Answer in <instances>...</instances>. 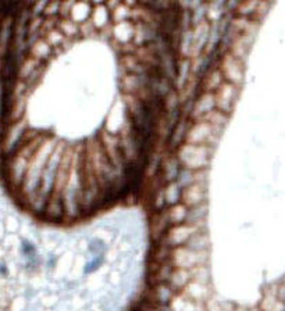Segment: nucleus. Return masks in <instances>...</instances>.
Returning <instances> with one entry per match:
<instances>
[{
	"mask_svg": "<svg viewBox=\"0 0 285 311\" xmlns=\"http://www.w3.org/2000/svg\"><path fill=\"white\" fill-rule=\"evenodd\" d=\"M209 251H193L185 246H181L171 251V263L174 268L193 270L198 265L207 264Z\"/></svg>",
	"mask_w": 285,
	"mask_h": 311,
	"instance_id": "3",
	"label": "nucleus"
},
{
	"mask_svg": "<svg viewBox=\"0 0 285 311\" xmlns=\"http://www.w3.org/2000/svg\"><path fill=\"white\" fill-rule=\"evenodd\" d=\"M88 253H91L92 256H100V254H106L107 253V245L105 240L99 238L91 239L88 242Z\"/></svg>",
	"mask_w": 285,
	"mask_h": 311,
	"instance_id": "32",
	"label": "nucleus"
},
{
	"mask_svg": "<svg viewBox=\"0 0 285 311\" xmlns=\"http://www.w3.org/2000/svg\"><path fill=\"white\" fill-rule=\"evenodd\" d=\"M57 299H59V296L57 295H54V293H49L45 299L42 300V304L45 307H49V309H52L53 306L57 303Z\"/></svg>",
	"mask_w": 285,
	"mask_h": 311,
	"instance_id": "37",
	"label": "nucleus"
},
{
	"mask_svg": "<svg viewBox=\"0 0 285 311\" xmlns=\"http://www.w3.org/2000/svg\"><path fill=\"white\" fill-rule=\"evenodd\" d=\"M152 311H161V310H158H158H152Z\"/></svg>",
	"mask_w": 285,
	"mask_h": 311,
	"instance_id": "40",
	"label": "nucleus"
},
{
	"mask_svg": "<svg viewBox=\"0 0 285 311\" xmlns=\"http://www.w3.org/2000/svg\"><path fill=\"white\" fill-rule=\"evenodd\" d=\"M43 38L48 41V43L52 46L53 49H59V47H63L65 46L67 42H70V39L64 35L63 32L60 31V28L56 25L53 30H49L43 33Z\"/></svg>",
	"mask_w": 285,
	"mask_h": 311,
	"instance_id": "25",
	"label": "nucleus"
},
{
	"mask_svg": "<svg viewBox=\"0 0 285 311\" xmlns=\"http://www.w3.org/2000/svg\"><path fill=\"white\" fill-rule=\"evenodd\" d=\"M28 123L22 118L21 121H17L14 124H10L6 126L3 139H1V152L3 155L11 157L17 152L18 146L21 143V139L28 131Z\"/></svg>",
	"mask_w": 285,
	"mask_h": 311,
	"instance_id": "4",
	"label": "nucleus"
},
{
	"mask_svg": "<svg viewBox=\"0 0 285 311\" xmlns=\"http://www.w3.org/2000/svg\"><path fill=\"white\" fill-rule=\"evenodd\" d=\"M220 71L225 82L233 83L235 86H241L243 82V62L234 57L231 53H225L222 56Z\"/></svg>",
	"mask_w": 285,
	"mask_h": 311,
	"instance_id": "8",
	"label": "nucleus"
},
{
	"mask_svg": "<svg viewBox=\"0 0 285 311\" xmlns=\"http://www.w3.org/2000/svg\"><path fill=\"white\" fill-rule=\"evenodd\" d=\"M0 272H1V274H6V272H7V268H6V265H4V264H1V265H0Z\"/></svg>",
	"mask_w": 285,
	"mask_h": 311,
	"instance_id": "39",
	"label": "nucleus"
},
{
	"mask_svg": "<svg viewBox=\"0 0 285 311\" xmlns=\"http://www.w3.org/2000/svg\"><path fill=\"white\" fill-rule=\"evenodd\" d=\"M113 36L118 45L124 46L128 43H132L135 38V22L134 21H123L114 24L113 27Z\"/></svg>",
	"mask_w": 285,
	"mask_h": 311,
	"instance_id": "12",
	"label": "nucleus"
},
{
	"mask_svg": "<svg viewBox=\"0 0 285 311\" xmlns=\"http://www.w3.org/2000/svg\"><path fill=\"white\" fill-rule=\"evenodd\" d=\"M252 35H239L235 41L231 43V50L230 53L234 57H237L239 62H245L248 54H249V47L252 42Z\"/></svg>",
	"mask_w": 285,
	"mask_h": 311,
	"instance_id": "17",
	"label": "nucleus"
},
{
	"mask_svg": "<svg viewBox=\"0 0 285 311\" xmlns=\"http://www.w3.org/2000/svg\"><path fill=\"white\" fill-rule=\"evenodd\" d=\"M106 260V254H100V256H94L91 260H88L86 263H85V267H84V274H88V275H91V274H94L96 271H99V268L103 265V263H105Z\"/></svg>",
	"mask_w": 285,
	"mask_h": 311,
	"instance_id": "34",
	"label": "nucleus"
},
{
	"mask_svg": "<svg viewBox=\"0 0 285 311\" xmlns=\"http://www.w3.org/2000/svg\"><path fill=\"white\" fill-rule=\"evenodd\" d=\"M213 110H216V96L214 93L205 92L199 96L198 100H195L192 110H190V117L193 121H199L205 115L211 113Z\"/></svg>",
	"mask_w": 285,
	"mask_h": 311,
	"instance_id": "10",
	"label": "nucleus"
},
{
	"mask_svg": "<svg viewBox=\"0 0 285 311\" xmlns=\"http://www.w3.org/2000/svg\"><path fill=\"white\" fill-rule=\"evenodd\" d=\"M30 161H31L30 158L20 155H13L11 157H7V179L11 187H16V189L21 187L30 167Z\"/></svg>",
	"mask_w": 285,
	"mask_h": 311,
	"instance_id": "6",
	"label": "nucleus"
},
{
	"mask_svg": "<svg viewBox=\"0 0 285 311\" xmlns=\"http://www.w3.org/2000/svg\"><path fill=\"white\" fill-rule=\"evenodd\" d=\"M178 166H180V161L178 158H169L164 164V172H166V178L169 181H173V179H178L180 176V170H178Z\"/></svg>",
	"mask_w": 285,
	"mask_h": 311,
	"instance_id": "33",
	"label": "nucleus"
},
{
	"mask_svg": "<svg viewBox=\"0 0 285 311\" xmlns=\"http://www.w3.org/2000/svg\"><path fill=\"white\" fill-rule=\"evenodd\" d=\"M57 27L60 28V31L63 32L68 39L74 38V36H77L79 32L82 31L81 27H79L77 22H74V21L71 20V18H62V20H57Z\"/></svg>",
	"mask_w": 285,
	"mask_h": 311,
	"instance_id": "30",
	"label": "nucleus"
},
{
	"mask_svg": "<svg viewBox=\"0 0 285 311\" xmlns=\"http://www.w3.org/2000/svg\"><path fill=\"white\" fill-rule=\"evenodd\" d=\"M225 82L222 73L220 70H213L210 73L207 74V77L205 78V82H203V88L206 92L209 93H214L222 83Z\"/></svg>",
	"mask_w": 285,
	"mask_h": 311,
	"instance_id": "27",
	"label": "nucleus"
},
{
	"mask_svg": "<svg viewBox=\"0 0 285 311\" xmlns=\"http://www.w3.org/2000/svg\"><path fill=\"white\" fill-rule=\"evenodd\" d=\"M94 4L89 3H70V11H68V18L77 22L78 25H84L88 22V20H91L92 16V9Z\"/></svg>",
	"mask_w": 285,
	"mask_h": 311,
	"instance_id": "16",
	"label": "nucleus"
},
{
	"mask_svg": "<svg viewBox=\"0 0 285 311\" xmlns=\"http://www.w3.org/2000/svg\"><path fill=\"white\" fill-rule=\"evenodd\" d=\"M262 3H254V1H248V3H241L239 4V10H242L241 13L243 14V17H246L248 14H252V13H257V7L260 6Z\"/></svg>",
	"mask_w": 285,
	"mask_h": 311,
	"instance_id": "36",
	"label": "nucleus"
},
{
	"mask_svg": "<svg viewBox=\"0 0 285 311\" xmlns=\"http://www.w3.org/2000/svg\"><path fill=\"white\" fill-rule=\"evenodd\" d=\"M94 10H92V16H91V24L94 28H99L103 30L106 27H109V21H110V11L106 9V4H94Z\"/></svg>",
	"mask_w": 285,
	"mask_h": 311,
	"instance_id": "22",
	"label": "nucleus"
},
{
	"mask_svg": "<svg viewBox=\"0 0 285 311\" xmlns=\"http://www.w3.org/2000/svg\"><path fill=\"white\" fill-rule=\"evenodd\" d=\"M222 132L217 131L214 126L205 121H195V124L190 126L185 134V143L195 146H209L214 149Z\"/></svg>",
	"mask_w": 285,
	"mask_h": 311,
	"instance_id": "2",
	"label": "nucleus"
},
{
	"mask_svg": "<svg viewBox=\"0 0 285 311\" xmlns=\"http://www.w3.org/2000/svg\"><path fill=\"white\" fill-rule=\"evenodd\" d=\"M170 311H207V306L188 299L182 293H177L170 301Z\"/></svg>",
	"mask_w": 285,
	"mask_h": 311,
	"instance_id": "14",
	"label": "nucleus"
},
{
	"mask_svg": "<svg viewBox=\"0 0 285 311\" xmlns=\"http://www.w3.org/2000/svg\"><path fill=\"white\" fill-rule=\"evenodd\" d=\"M123 277H124V274L123 272H120L116 268H111V270L109 271V274H107V283L110 285V286H118V285H121V282H123Z\"/></svg>",
	"mask_w": 285,
	"mask_h": 311,
	"instance_id": "35",
	"label": "nucleus"
},
{
	"mask_svg": "<svg viewBox=\"0 0 285 311\" xmlns=\"http://www.w3.org/2000/svg\"><path fill=\"white\" fill-rule=\"evenodd\" d=\"M193 280V275H192V271L190 270H182V268H175L171 278H170V285L174 291L177 293L182 292L190 282Z\"/></svg>",
	"mask_w": 285,
	"mask_h": 311,
	"instance_id": "20",
	"label": "nucleus"
},
{
	"mask_svg": "<svg viewBox=\"0 0 285 311\" xmlns=\"http://www.w3.org/2000/svg\"><path fill=\"white\" fill-rule=\"evenodd\" d=\"M206 197H207L206 184H192V185L182 187L181 200L188 208L196 207V206L207 203Z\"/></svg>",
	"mask_w": 285,
	"mask_h": 311,
	"instance_id": "9",
	"label": "nucleus"
},
{
	"mask_svg": "<svg viewBox=\"0 0 285 311\" xmlns=\"http://www.w3.org/2000/svg\"><path fill=\"white\" fill-rule=\"evenodd\" d=\"M256 21L249 20L248 17H238L235 18L233 22V27L239 32V35H252L253 36L254 32L259 30V24H254Z\"/></svg>",
	"mask_w": 285,
	"mask_h": 311,
	"instance_id": "26",
	"label": "nucleus"
},
{
	"mask_svg": "<svg viewBox=\"0 0 285 311\" xmlns=\"http://www.w3.org/2000/svg\"><path fill=\"white\" fill-rule=\"evenodd\" d=\"M193 32V52L192 57H195L198 53H201L205 45H207V41L210 38V22L201 21L196 24V27L192 30Z\"/></svg>",
	"mask_w": 285,
	"mask_h": 311,
	"instance_id": "13",
	"label": "nucleus"
},
{
	"mask_svg": "<svg viewBox=\"0 0 285 311\" xmlns=\"http://www.w3.org/2000/svg\"><path fill=\"white\" fill-rule=\"evenodd\" d=\"M222 11H220V10H207V18H209V20L210 21H216V20H219V18H220V17H222Z\"/></svg>",
	"mask_w": 285,
	"mask_h": 311,
	"instance_id": "38",
	"label": "nucleus"
},
{
	"mask_svg": "<svg viewBox=\"0 0 285 311\" xmlns=\"http://www.w3.org/2000/svg\"><path fill=\"white\" fill-rule=\"evenodd\" d=\"M184 296H187L188 299L193 301H198V303H203L207 306V303L211 299V289L209 285L206 283H199V282H195L192 280L190 285L184 289L182 292Z\"/></svg>",
	"mask_w": 285,
	"mask_h": 311,
	"instance_id": "11",
	"label": "nucleus"
},
{
	"mask_svg": "<svg viewBox=\"0 0 285 311\" xmlns=\"http://www.w3.org/2000/svg\"><path fill=\"white\" fill-rule=\"evenodd\" d=\"M213 152L214 149H211L209 146H195L185 143L178 149L177 158L185 170L201 171V170H206V167L209 166Z\"/></svg>",
	"mask_w": 285,
	"mask_h": 311,
	"instance_id": "1",
	"label": "nucleus"
},
{
	"mask_svg": "<svg viewBox=\"0 0 285 311\" xmlns=\"http://www.w3.org/2000/svg\"><path fill=\"white\" fill-rule=\"evenodd\" d=\"M152 295H153V300L156 301L158 307H160V306H169L170 301L177 295V292L171 288L170 283H158L152 289Z\"/></svg>",
	"mask_w": 285,
	"mask_h": 311,
	"instance_id": "18",
	"label": "nucleus"
},
{
	"mask_svg": "<svg viewBox=\"0 0 285 311\" xmlns=\"http://www.w3.org/2000/svg\"><path fill=\"white\" fill-rule=\"evenodd\" d=\"M206 218H207V203L190 207L188 211L187 224L193 225L201 231H206Z\"/></svg>",
	"mask_w": 285,
	"mask_h": 311,
	"instance_id": "19",
	"label": "nucleus"
},
{
	"mask_svg": "<svg viewBox=\"0 0 285 311\" xmlns=\"http://www.w3.org/2000/svg\"><path fill=\"white\" fill-rule=\"evenodd\" d=\"M53 54H54V49L48 43V41L43 36L38 38L32 45H30V54L28 56H31L39 62H46L52 59Z\"/></svg>",
	"mask_w": 285,
	"mask_h": 311,
	"instance_id": "15",
	"label": "nucleus"
},
{
	"mask_svg": "<svg viewBox=\"0 0 285 311\" xmlns=\"http://www.w3.org/2000/svg\"><path fill=\"white\" fill-rule=\"evenodd\" d=\"M199 231L201 229L190 225V224H181V225L171 227L163 238V245H166L170 249H177L181 246H185L188 243V240Z\"/></svg>",
	"mask_w": 285,
	"mask_h": 311,
	"instance_id": "5",
	"label": "nucleus"
},
{
	"mask_svg": "<svg viewBox=\"0 0 285 311\" xmlns=\"http://www.w3.org/2000/svg\"><path fill=\"white\" fill-rule=\"evenodd\" d=\"M45 62H39L36 59H33L31 56H27L20 64L18 67V71H17V79L18 81H27L32 74L35 73L36 70L42 68Z\"/></svg>",
	"mask_w": 285,
	"mask_h": 311,
	"instance_id": "21",
	"label": "nucleus"
},
{
	"mask_svg": "<svg viewBox=\"0 0 285 311\" xmlns=\"http://www.w3.org/2000/svg\"><path fill=\"white\" fill-rule=\"evenodd\" d=\"M214 96H216V109L228 115L234 110L237 100L239 97V86L224 82L214 92Z\"/></svg>",
	"mask_w": 285,
	"mask_h": 311,
	"instance_id": "7",
	"label": "nucleus"
},
{
	"mask_svg": "<svg viewBox=\"0 0 285 311\" xmlns=\"http://www.w3.org/2000/svg\"><path fill=\"white\" fill-rule=\"evenodd\" d=\"M185 248L193 250V251H209L210 248V238L206 231H199L196 232L192 238L188 240Z\"/></svg>",
	"mask_w": 285,
	"mask_h": 311,
	"instance_id": "24",
	"label": "nucleus"
},
{
	"mask_svg": "<svg viewBox=\"0 0 285 311\" xmlns=\"http://www.w3.org/2000/svg\"><path fill=\"white\" fill-rule=\"evenodd\" d=\"M188 211H190V208L187 207L184 203H178V204H175V206H171V207L166 211V213H167V218H169L170 225L175 227V225H181V224H187Z\"/></svg>",
	"mask_w": 285,
	"mask_h": 311,
	"instance_id": "23",
	"label": "nucleus"
},
{
	"mask_svg": "<svg viewBox=\"0 0 285 311\" xmlns=\"http://www.w3.org/2000/svg\"><path fill=\"white\" fill-rule=\"evenodd\" d=\"M190 271H192V275H193V280H192L209 285V282H210V271H209L207 264L198 265V267H195L193 270Z\"/></svg>",
	"mask_w": 285,
	"mask_h": 311,
	"instance_id": "31",
	"label": "nucleus"
},
{
	"mask_svg": "<svg viewBox=\"0 0 285 311\" xmlns=\"http://www.w3.org/2000/svg\"><path fill=\"white\" fill-rule=\"evenodd\" d=\"M163 193H164L166 204H170V207H171V206L178 204L181 195H182V189L178 185V182H170L169 185L163 189Z\"/></svg>",
	"mask_w": 285,
	"mask_h": 311,
	"instance_id": "29",
	"label": "nucleus"
},
{
	"mask_svg": "<svg viewBox=\"0 0 285 311\" xmlns=\"http://www.w3.org/2000/svg\"><path fill=\"white\" fill-rule=\"evenodd\" d=\"M199 121H205V123H209L211 126H214L217 131H220L222 132V129L225 128V125L228 123V115L224 114L222 111H219L217 109L216 110H213L211 113H209L207 115H205L202 120Z\"/></svg>",
	"mask_w": 285,
	"mask_h": 311,
	"instance_id": "28",
	"label": "nucleus"
}]
</instances>
